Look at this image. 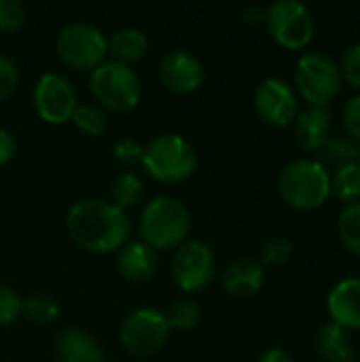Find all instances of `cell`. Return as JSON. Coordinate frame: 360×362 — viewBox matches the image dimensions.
I'll return each mask as SVG.
<instances>
[{"label":"cell","mask_w":360,"mask_h":362,"mask_svg":"<svg viewBox=\"0 0 360 362\" xmlns=\"http://www.w3.org/2000/svg\"><path fill=\"white\" fill-rule=\"evenodd\" d=\"M66 229L76 246L91 255L117 252L125 246L132 225L125 210L98 197L76 202L68 216Z\"/></svg>","instance_id":"1"},{"label":"cell","mask_w":360,"mask_h":362,"mask_svg":"<svg viewBox=\"0 0 360 362\" xmlns=\"http://www.w3.org/2000/svg\"><path fill=\"white\" fill-rule=\"evenodd\" d=\"M191 231L189 208L170 195H159L151 199L140 216L142 242L153 250H172L187 242Z\"/></svg>","instance_id":"2"},{"label":"cell","mask_w":360,"mask_h":362,"mask_svg":"<svg viewBox=\"0 0 360 362\" xmlns=\"http://www.w3.org/2000/svg\"><path fill=\"white\" fill-rule=\"evenodd\" d=\"M278 193L295 210H316L331 197V174L316 159H295L280 172Z\"/></svg>","instance_id":"3"},{"label":"cell","mask_w":360,"mask_h":362,"mask_svg":"<svg viewBox=\"0 0 360 362\" xmlns=\"http://www.w3.org/2000/svg\"><path fill=\"white\" fill-rule=\"evenodd\" d=\"M142 165L153 180L161 185H178L195 172L197 155L182 136L161 134L144 146Z\"/></svg>","instance_id":"4"},{"label":"cell","mask_w":360,"mask_h":362,"mask_svg":"<svg viewBox=\"0 0 360 362\" xmlns=\"http://www.w3.org/2000/svg\"><path fill=\"white\" fill-rule=\"evenodd\" d=\"M89 89L100 108L112 112H127L138 106L142 98V83L132 66L119 62H102L89 74Z\"/></svg>","instance_id":"5"},{"label":"cell","mask_w":360,"mask_h":362,"mask_svg":"<svg viewBox=\"0 0 360 362\" xmlns=\"http://www.w3.org/2000/svg\"><path fill=\"white\" fill-rule=\"evenodd\" d=\"M342 70L339 64L323 53L310 51L297 59L295 66V85L301 98L314 108H327L342 89Z\"/></svg>","instance_id":"6"},{"label":"cell","mask_w":360,"mask_h":362,"mask_svg":"<svg viewBox=\"0 0 360 362\" xmlns=\"http://www.w3.org/2000/svg\"><path fill=\"white\" fill-rule=\"evenodd\" d=\"M265 23L272 38L289 51L306 49L316 32V21L312 11L297 0L272 2L265 8Z\"/></svg>","instance_id":"7"},{"label":"cell","mask_w":360,"mask_h":362,"mask_svg":"<svg viewBox=\"0 0 360 362\" xmlns=\"http://www.w3.org/2000/svg\"><path fill=\"white\" fill-rule=\"evenodd\" d=\"M55 51L72 70H93L108 55V38L95 25L76 21L59 30Z\"/></svg>","instance_id":"8"},{"label":"cell","mask_w":360,"mask_h":362,"mask_svg":"<svg viewBox=\"0 0 360 362\" xmlns=\"http://www.w3.org/2000/svg\"><path fill=\"white\" fill-rule=\"evenodd\" d=\"M168 335H170V327L166 322L163 312L151 308H140L132 312L119 329V341L123 350L134 356L155 354L157 350L163 348Z\"/></svg>","instance_id":"9"},{"label":"cell","mask_w":360,"mask_h":362,"mask_svg":"<svg viewBox=\"0 0 360 362\" xmlns=\"http://www.w3.org/2000/svg\"><path fill=\"white\" fill-rule=\"evenodd\" d=\"M216 272V259L208 244L187 240L180 244L172 259V276L180 291L199 293L210 286Z\"/></svg>","instance_id":"10"},{"label":"cell","mask_w":360,"mask_h":362,"mask_svg":"<svg viewBox=\"0 0 360 362\" xmlns=\"http://www.w3.org/2000/svg\"><path fill=\"white\" fill-rule=\"evenodd\" d=\"M34 108L36 115L49 125L68 123L76 108V93L68 78L55 72L42 74L34 87Z\"/></svg>","instance_id":"11"},{"label":"cell","mask_w":360,"mask_h":362,"mask_svg":"<svg viewBox=\"0 0 360 362\" xmlns=\"http://www.w3.org/2000/svg\"><path fill=\"white\" fill-rule=\"evenodd\" d=\"M255 108L263 123L286 127L297 117V93L284 78L269 76L255 91Z\"/></svg>","instance_id":"12"},{"label":"cell","mask_w":360,"mask_h":362,"mask_svg":"<svg viewBox=\"0 0 360 362\" xmlns=\"http://www.w3.org/2000/svg\"><path fill=\"white\" fill-rule=\"evenodd\" d=\"M159 78L174 93H193L204 85V64L189 51H172L159 62Z\"/></svg>","instance_id":"13"},{"label":"cell","mask_w":360,"mask_h":362,"mask_svg":"<svg viewBox=\"0 0 360 362\" xmlns=\"http://www.w3.org/2000/svg\"><path fill=\"white\" fill-rule=\"evenodd\" d=\"M331 322L346 331H360V278H346L333 286L327 299Z\"/></svg>","instance_id":"14"},{"label":"cell","mask_w":360,"mask_h":362,"mask_svg":"<svg viewBox=\"0 0 360 362\" xmlns=\"http://www.w3.org/2000/svg\"><path fill=\"white\" fill-rule=\"evenodd\" d=\"M119 274L134 284H144L149 282L157 269H159V257L157 250H153L144 242H129L119 250L117 259Z\"/></svg>","instance_id":"15"},{"label":"cell","mask_w":360,"mask_h":362,"mask_svg":"<svg viewBox=\"0 0 360 362\" xmlns=\"http://www.w3.org/2000/svg\"><path fill=\"white\" fill-rule=\"evenodd\" d=\"M265 269L255 259H238L223 274V288L236 299H248L263 288Z\"/></svg>","instance_id":"16"},{"label":"cell","mask_w":360,"mask_h":362,"mask_svg":"<svg viewBox=\"0 0 360 362\" xmlns=\"http://www.w3.org/2000/svg\"><path fill=\"white\" fill-rule=\"evenodd\" d=\"M295 140L303 151H318L331 136V112L329 108H306L293 121Z\"/></svg>","instance_id":"17"},{"label":"cell","mask_w":360,"mask_h":362,"mask_svg":"<svg viewBox=\"0 0 360 362\" xmlns=\"http://www.w3.org/2000/svg\"><path fill=\"white\" fill-rule=\"evenodd\" d=\"M55 354L59 362H102L100 344L81 329H64L55 339Z\"/></svg>","instance_id":"18"},{"label":"cell","mask_w":360,"mask_h":362,"mask_svg":"<svg viewBox=\"0 0 360 362\" xmlns=\"http://www.w3.org/2000/svg\"><path fill=\"white\" fill-rule=\"evenodd\" d=\"M314 348L323 362H354V346L348 331L335 322H327L314 337Z\"/></svg>","instance_id":"19"},{"label":"cell","mask_w":360,"mask_h":362,"mask_svg":"<svg viewBox=\"0 0 360 362\" xmlns=\"http://www.w3.org/2000/svg\"><path fill=\"white\" fill-rule=\"evenodd\" d=\"M146 51H149V38L144 32L136 28L117 30L108 38V53L112 55V62H119L125 66L140 62L146 55Z\"/></svg>","instance_id":"20"},{"label":"cell","mask_w":360,"mask_h":362,"mask_svg":"<svg viewBox=\"0 0 360 362\" xmlns=\"http://www.w3.org/2000/svg\"><path fill=\"white\" fill-rule=\"evenodd\" d=\"M331 193L346 204L360 202V161L339 165L331 178Z\"/></svg>","instance_id":"21"},{"label":"cell","mask_w":360,"mask_h":362,"mask_svg":"<svg viewBox=\"0 0 360 362\" xmlns=\"http://www.w3.org/2000/svg\"><path fill=\"white\" fill-rule=\"evenodd\" d=\"M142 191H144L142 180L132 172H123L121 176L115 178V182L110 187V204H115L121 210L134 208L140 202Z\"/></svg>","instance_id":"22"},{"label":"cell","mask_w":360,"mask_h":362,"mask_svg":"<svg viewBox=\"0 0 360 362\" xmlns=\"http://www.w3.org/2000/svg\"><path fill=\"white\" fill-rule=\"evenodd\" d=\"M337 233L342 244L360 257V202L346 204L337 218Z\"/></svg>","instance_id":"23"},{"label":"cell","mask_w":360,"mask_h":362,"mask_svg":"<svg viewBox=\"0 0 360 362\" xmlns=\"http://www.w3.org/2000/svg\"><path fill=\"white\" fill-rule=\"evenodd\" d=\"M21 316L34 325H49L59 316V305L53 297L36 293L21 301Z\"/></svg>","instance_id":"24"},{"label":"cell","mask_w":360,"mask_h":362,"mask_svg":"<svg viewBox=\"0 0 360 362\" xmlns=\"http://www.w3.org/2000/svg\"><path fill=\"white\" fill-rule=\"evenodd\" d=\"M166 322L170 327V331H191L199 325L202 320V310L195 301H189V299H180V301H174L166 312Z\"/></svg>","instance_id":"25"},{"label":"cell","mask_w":360,"mask_h":362,"mask_svg":"<svg viewBox=\"0 0 360 362\" xmlns=\"http://www.w3.org/2000/svg\"><path fill=\"white\" fill-rule=\"evenodd\" d=\"M323 151H325V157L331 163H335L337 168L346 165V163H354V161L360 159V144L354 142L348 134H333V136H329V140L325 142Z\"/></svg>","instance_id":"26"},{"label":"cell","mask_w":360,"mask_h":362,"mask_svg":"<svg viewBox=\"0 0 360 362\" xmlns=\"http://www.w3.org/2000/svg\"><path fill=\"white\" fill-rule=\"evenodd\" d=\"M70 121L76 125V129H81L87 136H102L108 127L104 108H100L95 104H76Z\"/></svg>","instance_id":"27"},{"label":"cell","mask_w":360,"mask_h":362,"mask_svg":"<svg viewBox=\"0 0 360 362\" xmlns=\"http://www.w3.org/2000/svg\"><path fill=\"white\" fill-rule=\"evenodd\" d=\"M293 255V244L289 238H282V235H276V238H269L263 248H261V267H280L284 265Z\"/></svg>","instance_id":"28"},{"label":"cell","mask_w":360,"mask_h":362,"mask_svg":"<svg viewBox=\"0 0 360 362\" xmlns=\"http://www.w3.org/2000/svg\"><path fill=\"white\" fill-rule=\"evenodd\" d=\"M25 23V8L19 0H0V32L13 34Z\"/></svg>","instance_id":"29"},{"label":"cell","mask_w":360,"mask_h":362,"mask_svg":"<svg viewBox=\"0 0 360 362\" xmlns=\"http://www.w3.org/2000/svg\"><path fill=\"white\" fill-rule=\"evenodd\" d=\"M21 301L11 286L0 282V327H8L21 316Z\"/></svg>","instance_id":"30"},{"label":"cell","mask_w":360,"mask_h":362,"mask_svg":"<svg viewBox=\"0 0 360 362\" xmlns=\"http://www.w3.org/2000/svg\"><path fill=\"white\" fill-rule=\"evenodd\" d=\"M342 78L350 83V87H354L356 91H360V42L350 45L344 55H342Z\"/></svg>","instance_id":"31"},{"label":"cell","mask_w":360,"mask_h":362,"mask_svg":"<svg viewBox=\"0 0 360 362\" xmlns=\"http://www.w3.org/2000/svg\"><path fill=\"white\" fill-rule=\"evenodd\" d=\"M17 83H19L17 64L8 55L0 53V102H4L13 95V91L17 89Z\"/></svg>","instance_id":"32"},{"label":"cell","mask_w":360,"mask_h":362,"mask_svg":"<svg viewBox=\"0 0 360 362\" xmlns=\"http://www.w3.org/2000/svg\"><path fill=\"white\" fill-rule=\"evenodd\" d=\"M115 159L121 163V165H136V163H142V153H144V146L138 144L136 140L132 138H123L115 144Z\"/></svg>","instance_id":"33"},{"label":"cell","mask_w":360,"mask_h":362,"mask_svg":"<svg viewBox=\"0 0 360 362\" xmlns=\"http://www.w3.org/2000/svg\"><path fill=\"white\" fill-rule=\"evenodd\" d=\"M342 119H344L346 134L360 144V93L346 102Z\"/></svg>","instance_id":"34"},{"label":"cell","mask_w":360,"mask_h":362,"mask_svg":"<svg viewBox=\"0 0 360 362\" xmlns=\"http://www.w3.org/2000/svg\"><path fill=\"white\" fill-rule=\"evenodd\" d=\"M15 153H17L15 136L8 129L0 127V165H6L15 157Z\"/></svg>","instance_id":"35"},{"label":"cell","mask_w":360,"mask_h":362,"mask_svg":"<svg viewBox=\"0 0 360 362\" xmlns=\"http://www.w3.org/2000/svg\"><path fill=\"white\" fill-rule=\"evenodd\" d=\"M242 21H246L250 25L263 23L265 21V6H261V4H248L242 11Z\"/></svg>","instance_id":"36"},{"label":"cell","mask_w":360,"mask_h":362,"mask_svg":"<svg viewBox=\"0 0 360 362\" xmlns=\"http://www.w3.org/2000/svg\"><path fill=\"white\" fill-rule=\"evenodd\" d=\"M257 362H295V361H293V356H291L286 350H282V348H269V350H265V352L259 356V361Z\"/></svg>","instance_id":"37"}]
</instances>
